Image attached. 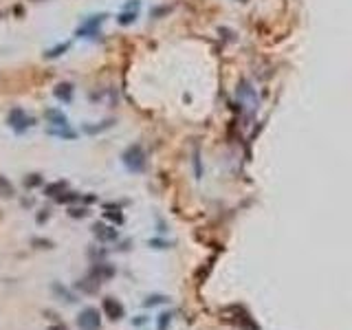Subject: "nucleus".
<instances>
[{"label":"nucleus","instance_id":"f257e3e1","mask_svg":"<svg viewBox=\"0 0 352 330\" xmlns=\"http://www.w3.org/2000/svg\"><path fill=\"white\" fill-rule=\"evenodd\" d=\"M121 163L126 165L128 172H134V174H141L148 165V157H145V150L141 143H132L121 152Z\"/></svg>","mask_w":352,"mask_h":330},{"label":"nucleus","instance_id":"f03ea898","mask_svg":"<svg viewBox=\"0 0 352 330\" xmlns=\"http://www.w3.org/2000/svg\"><path fill=\"white\" fill-rule=\"evenodd\" d=\"M7 124H9V128H13V130L18 132V134H22L25 130L33 128V126H35V119L27 115L22 108H13V110L7 115Z\"/></svg>","mask_w":352,"mask_h":330},{"label":"nucleus","instance_id":"7ed1b4c3","mask_svg":"<svg viewBox=\"0 0 352 330\" xmlns=\"http://www.w3.org/2000/svg\"><path fill=\"white\" fill-rule=\"evenodd\" d=\"M106 18H108V13H95V16H88L86 20H84L82 25L77 27L75 35H77V37H91V35H97V29H99V27L106 22Z\"/></svg>","mask_w":352,"mask_h":330},{"label":"nucleus","instance_id":"20e7f679","mask_svg":"<svg viewBox=\"0 0 352 330\" xmlns=\"http://www.w3.org/2000/svg\"><path fill=\"white\" fill-rule=\"evenodd\" d=\"M77 326L82 330H99V326H101L99 310H97L95 306H86V308H82V313L77 315Z\"/></svg>","mask_w":352,"mask_h":330},{"label":"nucleus","instance_id":"39448f33","mask_svg":"<svg viewBox=\"0 0 352 330\" xmlns=\"http://www.w3.org/2000/svg\"><path fill=\"white\" fill-rule=\"evenodd\" d=\"M101 310H104V315L110 322H119V319L126 317V306L117 297H110V295L101 299Z\"/></svg>","mask_w":352,"mask_h":330},{"label":"nucleus","instance_id":"423d86ee","mask_svg":"<svg viewBox=\"0 0 352 330\" xmlns=\"http://www.w3.org/2000/svg\"><path fill=\"white\" fill-rule=\"evenodd\" d=\"M115 273H117V268L112 266L110 262L99 260V262H95V264L91 266V271H88V277H93L95 282L104 284V282H108V280H112V277H115Z\"/></svg>","mask_w":352,"mask_h":330},{"label":"nucleus","instance_id":"0eeeda50","mask_svg":"<svg viewBox=\"0 0 352 330\" xmlns=\"http://www.w3.org/2000/svg\"><path fill=\"white\" fill-rule=\"evenodd\" d=\"M93 235H95L99 242H115V240L119 238V231H117V227H110V225L95 223L93 225Z\"/></svg>","mask_w":352,"mask_h":330},{"label":"nucleus","instance_id":"6e6552de","mask_svg":"<svg viewBox=\"0 0 352 330\" xmlns=\"http://www.w3.org/2000/svg\"><path fill=\"white\" fill-rule=\"evenodd\" d=\"M46 121L51 124V128H58V126H68V117L64 115L62 110H58V108H49V110L44 112Z\"/></svg>","mask_w":352,"mask_h":330},{"label":"nucleus","instance_id":"1a4fd4ad","mask_svg":"<svg viewBox=\"0 0 352 330\" xmlns=\"http://www.w3.org/2000/svg\"><path fill=\"white\" fill-rule=\"evenodd\" d=\"M115 126V119H106V121H99V124H86L82 126V132L84 134H99V132H106Z\"/></svg>","mask_w":352,"mask_h":330},{"label":"nucleus","instance_id":"9d476101","mask_svg":"<svg viewBox=\"0 0 352 330\" xmlns=\"http://www.w3.org/2000/svg\"><path fill=\"white\" fill-rule=\"evenodd\" d=\"M75 286H77V289L79 291H82V293H88V295H93V293H97V291H99V282H95V280H93V277H84V280H77V284H75Z\"/></svg>","mask_w":352,"mask_h":330},{"label":"nucleus","instance_id":"9b49d317","mask_svg":"<svg viewBox=\"0 0 352 330\" xmlns=\"http://www.w3.org/2000/svg\"><path fill=\"white\" fill-rule=\"evenodd\" d=\"M64 190H68V183L64 181V178H60V181H53V183H46V187H44V194L46 196H60Z\"/></svg>","mask_w":352,"mask_h":330},{"label":"nucleus","instance_id":"f8f14e48","mask_svg":"<svg viewBox=\"0 0 352 330\" xmlns=\"http://www.w3.org/2000/svg\"><path fill=\"white\" fill-rule=\"evenodd\" d=\"M53 93H55V97H58L60 101H70V99H73V84H68V82L58 84Z\"/></svg>","mask_w":352,"mask_h":330},{"label":"nucleus","instance_id":"ddd939ff","mask_svg":"<svg viewBox=\"0 0 352 330\" xmlns=\"http://www.w3.org/2000/svg\"><path fill=\"white\" fill-rule=\"evenodd\" d=\"M139 18V13H137V9H124V11L117 16V22H119L121 27H130V25H134V20Z\"/></svg>","mask_w":352,"mask_h":330},{"label":"nucleus","instance_id":"4468645a","mask_svg":"<svg viewBox=\"0 0 352 330\" xmlns=\"http://www.w3.org/2000/svg\"><path fill=\"white\" fill-rule=\"evenodd\" d=\"M51 291H53V293L58 295V297L66 299L68 304H75V301H77V297H75V293H70L68 289H64V286L60 284V282H53V284H51Z\"/></svg>","mask_w":352,"mask_h":330},{"label":"nucleus","instance_id":"2eb2a0df","mask_svg":"<svg viewBox=\"0 0 352 330\" xmlns=\"http://www.w3.org/2000/svg\"><path fill=\"white\" fill-rule=\"evenodd\" d=\"M55 200H58L60 205H73V202L82 200V194H77V192H73V190H64L60 196H55Z\"/></svg>","mask_w":352,"mask_h":330},{"label":"nucleus","instance_id":"dca6fc26","mask_svg":"<svg viewBox=\"0 0 352 330\" xmlns=\"http://www.w3.org/2000/svg\"><path fill=\"white\" fill-rule=\"evenodd\" d=\"M49 134L51 136H60V139H75L77 132L70 130L68 126H58V128H49Z\"/></svg>","mask_w":352,"mask_h":330},{"label":"nucleus","instance_id":"f3484780","mask_svg":"<svg viewBox=\"0 0 352 330\" xmlns=\"http://www.w3.org/2000/svg\"><path fill=\"white\" fill-rule=\"evenodd\" d=\"M68 42H60L58 46H53V49H49V51H44V58L46 60H55V58H60L62 53H66L68 51Z\"/></svg>","mask_w":352,"mask_h":330},{"label":"nucleus","instance_id":"a211bd4d","mask_svg":"<svg viewBox=\"0 0 352 330\" xmlns=\"http://www.w3.org/2000/svg\"><path fill=\"white\" fill-rule=\"evenodd\" d=\"M42 183H44V176H42V174H27V176H25V187H27V190L40 187Z\"/></svg>","mask_w":352,"mask_h":330},{"label":"nucleus","instance_id":"6ab92c4d","mask_svg":"<svg viewBox=\"0 0 352 330\" xmlns=\"http://www.w3.org/2000/svg\"><path fill=\"white\" fill-rule=\"evenodd\" d=\"M170 322H172V313H161L157 319V330H165L170 326Z\"/></svg>","mask_w":352,"mask_h":330},{"label":"nucleus","instance_id":"aec40b11","mask_svg":"<svg viewBox=\"0 0 352 330\" xmlns=\"http://www.w3.org/2000/svg\"><path fill=\"white\" fill-rule=\"evenodd\" d=\"M165 301H167L165 295H150L148 299L143 301V306H148L150 308V306H159V304H165Z\"/></svg>","mask_w":352,"mask_h":330},{"label":"nucleus","instance_id":"412c9836","mask_svg":"<svg viewBox=\"0 0 352 330\" xmlns=\"http://www.w3.org/2000/svg\"><path fill=\"white\" fill-rule=\"evenodd\" d=\"M0 192H2L4 196H13V185L2 176V174H0Z\"/></svg>","mask_w":352,"mask_h":330},{"label":"nucleus","instance_id":"4be33fe9","mask_svg":"<svg viewBox=\"0 0 352 330\" xmlns=\"http://www.w3.org/2000/svg\"><path fill=\"white\" fill-rule=\"evenodd\" d=\"M68 216H70V218H86V216H88V207H82V209H79V207H70Z\"/></svg>","mask_w":352,"mask_h":330},{"label":"nucleus","instance_id":"5701e85b","mask_svg":"<svg viewBox=\"0 0 352 330\" xmlns=\"http://www.w3.org/2000/svg\"><path fill=\"white\" fill-rule=\"evenodd\" d=\"M170 11H172L170 4H163V7H154L152 11H150V16H152V18H163L165 13H170Z\"/></svg>","mask_w":352,"mask_h":330},{"label":"nucleus","instance_id":"b1692460","mask_svg":"<svg viewBox=\"0 0 352 330\" xmlns=\"http://www.w3.org/2000/svg\"><path fill=\"white\" fill-rule=\"evenodd\" d=\"M106 218L112 220L115 225H121V223H124V214H121V209H117V211H106Z\"/></svg>","mask_w":352,"mask_h":330},{"label":"nucleus","instance_id":"393cba45","mask_svg":"<svg viewBox=\"0 0 352 330\" xmlns=\"http://www.w3.org/2000/svg\"><path fill=\"white\" fill-rule=\"evenodd\" d=\"M49 218H51V211H49V209H40V214L35 216V223H37V225H44Z\"/></svg>","mask_w":352,"mask_h":330},{"label":"nucleus","instance_id":"a878e982","mask_svg":"<svg viewBox=\"0 0 352 330\" xmlns=\"http://www.w3.org/2000/svg\"><path fill=\"white\" fill-rule=\"evenodd\" d=\"M33 244H40V249H51L53 247L51 240H42V238H33Z\"/></svg>","mask_w":352,"mask_h":330},{"label":"nucleus","instance_id":"bb28decb","mask_svg":"<svg viewBox=\"0 0 352 330\" xmlns=\"http://www.w3.org/2000/svg\"><path fill=\"white\" fill-rule=\"evenodd\" d=\"M49 330H68L64 324H53V326H49Z\"/></svg>","mask_w":352,"mask_h":330},{"label":"nucleus","instance_id":"cd10ccee","mask_svg":"<svg viewBox=\"0 0 352 330\" xmlns=\"http://www.w3.org/2000/svg\"><path fill=\"white\" fill-rule=\"evenodd\" d=\"M33 2H42V0H33Z\"/></svg>","mask_w":352,"mask_h":330},{"label":"nucleus","instance_id":"c85d7f7f","mask_svg":"<svg viewBox=\"0 0 352 330\" xmlns=\"http://www.w3.org/2000/svg\"><path fill=\"white\" fill-rule=\"evenodd\" d=\"M240 2H247V0H240Z\"/></svg>","mask_w":352,"mask_h":330}]
</instances>
